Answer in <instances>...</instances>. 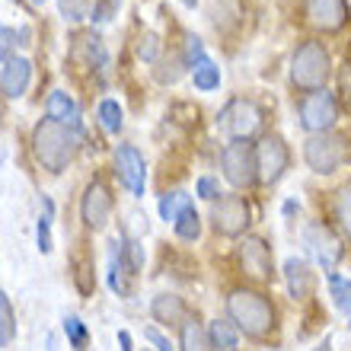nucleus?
<instances>
[{
	"label": "nucleus",
	"instance_id": "f257e3e1",
	"mask_svg": "<svg viewBox=\"0 0 351 351\" xmlns=\"http://www.w3.org/2000/svg\"><path fill=\"white\" fill-rule=\"evenodd\" d=\"M223 310L227 319L240 329V335L252 342H268L278 332V306L259 287H233L223 297Z\"/></svg>",
	"mask_w": 351,
	"mask_h": 351
},
{
	"label": "nucleus",
	"instance_id": "f03ea898",
	"mask_svg": "<svg viewBox=\"0 0 351 351\" xmlns=\"http://www.w3.org/2000/svg\"><path fill=\"white\" fill-rule=\"evenodd\" d=\"M80 150V131L55 119H42L32 131V154L48 173H64Z\"/></svg>",
	"mask_w": 351,
	"mask_h": 351
},
{
	"label": "nucleus",
	"instance_id": "7ed1b4c3",
	"mask_svg": "<svg viewBox=\"0 0 351 351\" xmlns=\"http://www.w3.org/2000/svg\"><path fill=\"white\" fill-rule=\"evenodd\" d=\"M329 51H326L323 42H316V38H306L300 42L291 58V80H294L297 90H323L326 80H329Z\"/></svg>",
	"mask_w": 351,
	"mask_h": 351
},
{
	"label": "nucleus",
	"instance_id": "20e7f679",
	"mask_svg": "<svg viewBox=\"0 0 351 351\" xmlns=\"http://www.w3.org/2000/svg\"><path fill=\"white\" fill-rule=\"evenodd\" d=\"M351 157V141L339 131L310 134L304 144V160L316 176H332L339 167H345Z\"/></svg>",
	"mask_w": 351,
	"mask_h": 351
},
{
	"label": "nucleus",
	"instance_id": "39448f33",
	"mask_svg": "<svg viewBox=\"0 0 351 351\" xmlns=\"http://www.w3.org/2000/svg\"><path fill=\"white\" fill-rule=\"evenodd\" d=\"M252 227V208L243 195H221L211 202V230L227 240H240Z\"/></svg>",
	"mask_w": 351,
	"mask_h": 351
},
{
	"label": "nucleus",
	"instance_id": "423d86ee",
	"mask_svg": "<svg viewBox=\"0 0 351 351\" xmlns=\"http://www.w3.org/2000/svg\"><path fill=\"white\" fill-rule=\"evenodd\" d=\"M221 173L223 179L243 192L259 182V163H256V144L252 141H230L221 150Z\"/></svg>",
	"mask_w": 351,
	"mask_h": 351
},
{
	"label": "nucleus",
	"instance_id": "0eeeda50",
	"mask_svg": "<svg viewBox=\"0 0 351 351\" xmlns=\"http://www.w3.org/2000/svg\"><path fill=\"white\" fill-rule=\"evenodd\" d=\"M297 112H300V128L310 131V134H323V131H332L335 121H339V102L329 90H310L300 96L297 102Z\"/></svg>",
	"mask_w": 351,
	"mask_h": 351
},
{
	"label": "nucleus",
	"instance_id": "6e6552de",
	"mask_svg": "<svg viewBox=\"0 0 351 351\" xmlns=\"http://www.w3.org/2000/svg\"><path fill=\"white\" fill-rule=\"evenodd\" d=\"M304 243H306V250H310V256L316 259V265L323 268L326 275H332L335 265H339L345 256V246H342L345 240L339 237V230H335L332 223L313 221L304 230Z\"/></svg>",
	"mask_w": 351,
	"mask_h": 351
},
{
	"label": "nucleus",
	"instance_id": "1a4fd4ad",
	"mask_svg": "<svg viewBox=\"0 0 351 351\" xmlns=\"http://www.w3.org/2000/svg\"><path fill=\"white\" fill-rule=\"evenodd\" d=\"M237 259H240L243 275L256 281V285H268L275 281V252L268 246L265 237H243L240 246H237Z\"/></svg>",
	"mask_w": 351,
	"mask_h": 351
},
{
	"label": "nucleus",
	"instance_id": "9d476101",
	"mask_svg": "<svg viewBox=\"0 0 351 351\" xmlns=\"http://www.w3.org/2000/svg\"><path fill=\"white\" fill-rule=\"evenodd\" d=\"M256 163H259V182L275 185L281 182V176L291 167V147L285 144L281 134H262V141L256 144Z\"/></svg>",
	"mask_w": 351,
	"mask_h": 351
},
{
	"label": "nucleus",
	"instance_id": "9b49d317",
	"mask_svg": "<svg viewBox=\"0 0 351 351\" xmlns=\"http://www.w3.org/2000/svg\"><path fill=\"white\" fill-rule=\"evenodd\" d=\"M217 125L230 131V141H250L262 128V109L252 99H230Z\"/></svg>",
	"mask_w": 351,
	"mask_h": 351
},
{
	"label": "nucleus",
	"instance_id": "f8f14e48",
	"mask_svg": "<svg viewBox=\"0 0 351 351\" xmlns=\"http://www.w3.org/2000/svg\"><path fill=\"white\" fill-rule=\"evenodd\" d=\"M304 19L319 32H342L351 19L348 0H304Z\"/></svg>",
	"mask_w": 351,
	"mask_h": 351
},
{
	"label": "nucleus",
	"instance_id": "ddd939ff",
	"mask_svg": "<svg viewBox=\"0 0 351 351\" xmlns=\"http://www.w3.org/2000/svg\"><path fill=\"white\" fill-rule=\"evenodd\" d=\"M112 208H115V198H112L109 185L102 182V179H93L86 185L84 198H80V217L90 230H102L112 217Z\"/></svg>",
	"mask_w": 351,
	"mask_h": 351
},
{
	"label": "nucleus",
	"instance_id": "4468645a",
	"mask_svg": "<svg viewBox=\"0 0 351 351\" xmlns=\"http://www.w3.org/2000/svg\"><path fill=\"white\" fill-rule=\"evenodd\" d=\"M115 173H119L121 185H125L134 198H144V189H147V163H144L138 147H131V144H119V147H115Z\"/></svg>",
	"mask_w": 351,
	"mask_h": 351
},
{
	"label": "nucleus",
	"instance_id": "2eb2a0df",
	"mask_svg": "<svg viewBox=\"0 0 351 351\" xmlns=\"http://www.w3.org/2000/svg\"><path fill=\"white\" fill-rule=\"evenodd\" d=\"M29 80H32V61L29 58H10L7 64L0 67V93L7 99L26 96Z\"/></svg>",
	"mask_w": 351,
	"mask_h": 351
},
{
	"label": "nucleus",
	"instance_id": "dca6fc26",
	"mask_svg": "<svg viewBox=\"0 0 351 351\" xmlns=\"http://www.w3.org/2000/svg\"><path fill=\"white\" fill-rule=\"evenodd\" d=\"M150 316H154V323L179 329L189 319V304L179 294H157L150 300Z\"/></svg>",
	"mask_w": 351,
	"mask_h": 351
},
{
	"label": "nucleus",
	"instance_id": "f3484780",
	"mask_svg": "<svg viewBox=\"0 0 351 351\" xmlns=\"http://www.w3.org/2000/svg\"><path fill=\"white\" fill-rule=\"evenodd\" d=\"M285 285H287V294L294 297V300H306L316 287L313 268L306 265L304 259H297V256L285 259Z\"/></svg>",
	"mask_w": 351,
	"mask_h": 351
},
{
	"label": "nucleus",
	"instance_id": "a211bd4d",
	"mask_svg": "<svg viewBox=\"0 0 351 351\" xmlns=\"http://www.w3.org/2000/svg\"><path fill=\"white\" fill-rule=\"evenodd\" d=\"M45 112H48V119H55V121H61V125H67V128L80 131V109H77V102L71 99L64 90L48 93Z\"/></svg>",
	"mask_w": 351,
	"mask_h": 351
},
{
	"label": "nucleus",
	"instance_id": "6ab92c4d",
	"mask_svg": "<svg viewBox=\"0 0 351 351\" xmlns=\"http://www.w3.org/2000/svg\"><path fill=\"white\" fill-rule=\"evenodd\" d=\"M208 339H211L214 351H237L240 348V329L227 319V316H217L208 323Z\"/></svg>",
	"mask_w": 351,
	"mask_h": 351
},
{
	"label": "nucleus",
	"instance_id": "aec40b11",
	"mask_svg": "<svg viewBox=\"0 0 351 351\" xmlns=\"http://www.w3.org/2000/svg\"><path fill=\"white\" fill-rule=\"evenodd\" d=\"M332 221L345 243H351V182L339 185L332 195Z\"/></svg>",
	"mask_w": 351,
	"mask_h": 351
},
{
	"label": "nucleus",
	"instance_id": "412c9836",
	"mask_svg": "<svg viewBox=\"0 0 351 351\" xmlns=\"http://www.w3.org/2000/svg\"><path fill=\"white\" fill-rule=\"evenodd\" d=\"M179 351H214L208 339V326H202L195 316H189L179 326Z\"/></svg>",
	"mask_w": 351,
	"mask_h": 351
},
{
	"label": "nucleus",
	"instance_id": "4be33fe9",
	"mask_svg": "<svg viewBox=\"0 0 351 351\" xmlns=\"http://www.w3.org/2000/svg\"><path fill=\"white\" fill-rule=\"evenodd\" d=\"M173 230H176V237H179L182 243H195L198 237H202V214H198V208H195L192 202L176 214Z\"/></svg>",
	"mask_w": 351,
	"mask_h": 351
},
{
	"label": "nucleus",
	"instance_id": "5701e85b",
	"mask_svg": "<svg viewBox=\"0 0 351 351\" xmlns=\"http://www.w3.org/2000/svg\"><path fill=\"white\" fill-rule=\"evenodd\" d=\"M192 80H195V90H202V93L217 90V86H221V67L214 64L208 55L198 58L192 64Z\"/></svg>",
	"mask_w": 351,
	"mask_h": 351
},
{
	"label": "nucleus",
	"instance_id": "b1692460",
	"mask_svg": "<svg viewBox=\"0 0 351 351\" xmlns=\"http://www.w3.org/2000/svg\"><path fill=\"white\" fill-rule=\"evenodd\" d=\"M51 214H55V204L48 195H42V214H38V223H36V243H38V252L48 256L55 250V240H51Z\"/></svg>",
	"mask_w": 351,
	"mask_h": 351
},
{
	"label": "nucleus",
	"instance_id": "393cba45",
	"mask_svg": "<svg viewBox=\"0 0 351 351\" xmlns=\"http://www.w3.org/2000/svg\"><path fill=\"white\" fill-rule=\"evenodd\" d=\"M119 240H121V246H119L121 265L128 268V275H138L141 268H144V246L134 237H119Z\"/></svg>",
	"mask_w": 351,
	"mask_h": 351
},
{
	"label": "nucleus",
	"instance_id": "a878e982",
	"mask_svg": "<svg viewBox=\"0 0 351 351\" xmlns=\"http://www.w3.org/2000/svg\"><path fill=\"white\" fill-rule=\"evenodd\" d=\"M13 339H16V313H13L10 297L0 291V348L13 345Z\"/></svg>",
	"mask_w": 351,
	"mask_h": 351
},
{
	"label": "nucleus",
	"instance_id": "bb28decb",
	"mask_svg": "<svg viewBox=\"0 0 351 351\" xmlns=\"http://www.w3.org/2000/svg\"><path fill=\"white\" fill-rule=\"evenodd\" d=\"M96 115H99V125L109 131V134H119L121 125H125V112H121L119 99H102Z\"/></svg>",
	"mask_w": 351,
	"mask_h": 351
},
{
	"label": "nucleus",
	"instance_id": "cd10ccee",
	"mask_svg": "<svg viewBox=\"0 0 351 351\" xmlns=\"http://www.w3.org/2000/svg\"><path fill=\"white\" fill-rule=\"evenodd\" d=\"M64 335L74 351H86V345H90V329L80 316H64Z\"/></svg>",
	"mask_w": 351,
	"mask_h": 351
},
{
	"label": "nucleus",
	"instance_id": "c85d7f7f",
	"mask_svg": "<svg viewBox=\"0 0 351 351\" xmlns=\"http://www.w3.org/2000/svg\"><path fill=\"white\" fill-rule=\"evenodd\" d=\"M326 278H329V291H332L335 306L342 313H351V278L339 275V271H332V275H326Z\"/></svg>",
	"mask_w": 351,
	"mask_h": 351
},
{
	"label": "nucleus",
	"instance_id": "c756f323",
	"mask_svg": "<svg viewBox=\"0 0 351 351\" xmlns=\"http://www.w3.org/2000/svg\"><path fill=\"white\" fill-rule=\"evenodd\" d=\"M192 202V198H189V195L185 192H167L163 195V198H160V217H163V221H176V214L182 211L185 204Z\"/></svg>",
	"mask_w": 351,
	"mask_h": 351
},
{
	"label": "nucleus",
	"instance_id": "7c9ffc66",
	"mask_svg": "<svg viewBox=\"0 0 351 351\" xmlns=\"http://www.w3.org/2000/svg\"><path fill=\"white\" fill-rule=\"evenodd\" d=\"M19 38L23 36H19L16 29H10L0 23V64H7L10 58H16V45H23Z\"/></svg>",
	"mask_w": 351,
	"mask_h": 351
},
{
	"label": "nucleus",
	"instance_id": "2f4dec72",
	"mask_svg": "<svg viewBox=\"0 0 351 351\" xmlns=\"http://www.w3.org/2000/svg\"><path fill=\"white\" fill-rule=\"evenodd\" d=\"M195 195H198V198H204V202H214V198L221 195V182H217V179H211V176H202V179L195 182Z\"/></svg>",
	"mask_w": 351,
	"mask_h": 351
},
{
	"label": "nucleus",
	"instance_id": "473e14b6",
	"mask_svg": "<svg viewBox=\"0 0 351 351\" xmlns=\"http://www.w3.org/2000/svg\"><path fill=\"white\" fill-rule=\"evenodd\" d=\"M339 93H342V106L351 109V58L345 61L342 74H339Z\"/></svg>",
	"mask_w": 351,
	"mask_h": 351
},
{
	"label": "nucleus",
	"instance_id": "72a5a7b5",
	"mask_svg": "<svg viewBox=\"0 0 351 351\" xmlns=\"http://www.w3.org/2000/svg\"><path fill=\"white\" fill-rule=\"evenodd\" d=\"M198 58H204V45H202V38L198 36H189L185 38V64L192 67Z\"/></svg>",
	"mask_w": 351,
	"mask_h": 351
},
{
	"label": "nucleus",
	"instance_id": "f704fd0d",
	"mask_svg": "<svg viewBox=\"0 0 351 351\" xmlns=\"http://www.w3.org/2000/svg\"><path fill=\"white\" fill-rule=\"evenodd\" d=\"M157 51H160V42L154 32H147V36L141 38V58H147V61H157Z\"/></svg>",
	"mask_w": 351,
	"mask_h": 351
},
{
	"label": "nucleus",
	"instance_id": "c9c22d12",
	"mask_svg": "<svg viewBox=\"0 0 351 351\" xmlns=\"http://www.w3.org/2000/svg\"><path fill=\"white\" fill-rule=\"evenodd\" d=\"M144 339H150V342L157 345V351H176L173 345H169V339L163 332H160L157 326H147V329H144Z\"/></svg>",
	"mask_w": 351,
	"mask_h": 351
},
{
	"label": "nucleus",
	"instance_id": "e433bc0d",
	"mask_svg": "<svg viewBox=\"0 0 351 351\" xmlns=\"http://www.w3.org/2000/svg\"><path fill=\"white\" fill-rule=\"evenodd\" d=\"M61 10H64L67 19H80L86 13V7L80 3V0H61Z\"/></svg>",
	"mask_w": 351,
	"mask_h": 351
},
{
	"label": "nucleus",
	"instance_id": "4c0bfd02",
	"mask_svg": "<svg viewBox=\"0 0 351 351\" xmlns=\"http://www.w3.org/2000/svg\"><path fill=\"white\" fill-rule=\"evenodd\" d=\"M119 351H134L131 348V332L128 329H119Z\"/></svg>",
	"mask_w": 351,
	"mask_h": 351
},
{
	"label": "nucleus",
	"instance_id": "58836bf2",
	"mask_svg": "<svg viewBox=\"0 0 351 351\" xmlns=\"http://www.w3.org/2000/svg\"><path fill=\"white\" fill-rule=\"evenodd\" d=\"M313 351H332V339H323V342L316 345V348H313Z\"/></svg>",
	"mask_w": 351,
	"mask_h": 351
},
{
	"label": "nucleus",
	"instance_id": "ea45409f",
	"mask_svg": "<svg viewBox=\"0 0 351 351\" xmlns=\"http://www.w3.org/2000/svg\"><path fill=\"white\" fill-rule=\"evenodd\" d=\"M294 211H300V204H297V202H287V204H285V214H287V217H291V214H294Z\"/></svg>",
	"mask_w": 351,
	"mask_h": 351
},
{
	"label": "nucleus",
	"instance_id": "a19ab883",
	"mask_svg": "<svg viewBox=\"0 0 351 351\" xmlns=\"http://www.w3.org/2000/svg\"><path fill=\"white\" fill-rule=\"evenodd\" d=\"M182 7H198V0H179Z\"/></svg>",
	"mask_w": 351,
	"mask_h": 351
},
{
	"label": "nucleus",
	"instance_id": "79ce46f5",
	"mask_svg": "<svg viewBox=\"0 0 351 351\" xmlns=\"http://www.w3.org/2000/svg\"><path fill=\"white\" fill-rule=\"evenodd\" d=\"M32 3H36V7H42V3H48V0H32Z\"/></svg>",
	"mask_w": 351,
	"mask_h": 351
},
{
	"label": "nucleus",
	"instance_id": "37998d69",
	"mask_svg": "<svg viewBox=\"0 0 351 351\" xmlns=\"http://www.w3.org/2000/svg\"><path fill=\"white\" fill-rule=\"evenodd\" d=\"M348 329H351V323H348Z\"/></svg>",
	"mask_w": 351,
	"mask_h": 351
}]
</instances>
